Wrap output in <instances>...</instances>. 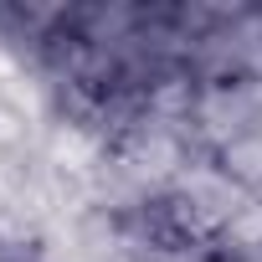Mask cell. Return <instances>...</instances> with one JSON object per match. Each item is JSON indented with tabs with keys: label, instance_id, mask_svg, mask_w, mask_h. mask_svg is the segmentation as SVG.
Masks as SVG:
<instances>
[{
	"label": "cell",
	"instance_id": "obj_1",
	"mask_svg": "<svg viewBox=\"0 0 262 262\" xmlns=\"http://www.w3.org/2000/svg\"><path fill=\"white\" fill-rule=\"evenodd\" d=\"M195 262H262V247H252L247 236H216L195 252Z\"/></svg>",
	"mask_w": 262,
	"mask_h": 262
}]
</instances>
